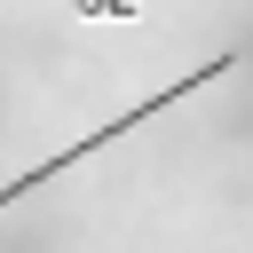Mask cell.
Wrapping results in <instances>:
<instances>
[{
  "label": "cell",
  "mask_w": 253,
  "mask_h": 253,
  "mask_svg": "<svg viewBox=\"0 0 253 253\" xmlns=\"http://www.w3.org/2000/svg\"><path fill=\"white\" fill-rule=\"evenodd\" d=\"M237 63H245V55H237V47H221V55H213V63H190V71H182V79H174V87H158V95H142V103H134V111H126V119H111V126H87V134H79V142H63V150H47V158H40V166H32V174H16V182H0V213H8V206H16V198H32V190H47V182H55V174H71V166H79V158H95V150H103V142H119V134H134V126H150V119H158V111H174V103H182V95H198V87H213V79H229V71H237Z\"/></svg>",
  "instance_id": "1"
},
{
  "label": "cell",
  "mask_w": 253,
  "mask_h": 253,
  "mask_svg": "<svg viewBox=\"0 0 253 253\" xmlns=\"http://www.w3.org/2000/svg\"><path fill=\"white\" fill-rule=\"evenodd\" d=\"M79 16H103V24H134L142 16V0H71Z\"/></svg>",
  "instance_id": "2"
}]
</instances>
